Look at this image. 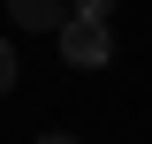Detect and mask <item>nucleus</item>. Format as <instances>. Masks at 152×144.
<instances>
[{
	"mask_svg": "<svg viewBox=\"0 0 152 144\" xmlns=\"http://www.w3.org/2000/svg\"><path fill=\"white\" fill-rule=\"evenodd\" d=\"M69 15H76V23H107V15H114V0H69Z\"/></svg>",
	"mask_w": 152,
	"mask_h": 144,
	"instance_id": "nucleus-3",
	"label": "nucleus"
},
{
	"mask_svg": "<svg viewBox=\"0 0 152 144\" xmlns=\"http://www.w3.org/2000/svg\"><path fill=\"white\" fill-rule=\"evenodd\" d=\"M0 91H15V38H0Z\"/></svg>",
	"mask_w": 152,
	"mask_h": 144,
	"instance_id": "nucleus-4",
	"label": "nucleus"
},
{
	"mask_svg": "<svg viewBox=\"0 0 152 144\" xmlns=\"http://www.w3.org/2000/svg\"><path fill=\"white\" fill-rule=\"evenodd\" d=\"M8 23L15 31H61L69 23V0H8Z\"/></svg>",
	"mask_w": 152,
	"mask_h": 144,
	"instance_id": "nucleus-2",
	"label": "nucleus"
},
{
	"mask_svg": "<svg viewBox=\"0 0 152 144\" xmlns=\"http://www.w3.org/2000/svg\"><path fill=\"white\" fill-rule=\"evenodd\" d=\"M61 61H69V68H107V61H114V31H107V23H61Z\"/></svg>",
	"mask_w": 152,
	"mask_h": 144,
	"instance_id": "nucleus-1",
	"label": "nucleus"
},
{
	"mask_svg": "<svg viewBox=\"0 0 152 144\" xmlns=\"http://www.w3.org/2000/svg\"><path fill=\"white\" fill-rule=\"evenodd\" d=\"M38 144H76V137H61V129H53V137H38Z\"/></svg>",
	"mask_w": 152,
	"mask_h": 144,
	"instance_id": "nucleus-5",
	"label": "nucleus"
}]
</instances>
